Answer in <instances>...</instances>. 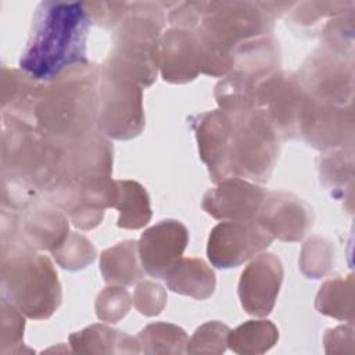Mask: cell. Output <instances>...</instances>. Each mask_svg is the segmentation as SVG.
<instances>
[{
    "mask_svg": "<svg viewBox=\"0 0 355 355\" xmlns=\"http://www.w3.org/2000/svg\"><path fill=\"white\" fill-rule=\"evenodd\" d=\"M64 147L65 176L62 182L71 180L82 186L92 180L111 178L114 148L108 137L98 129L82 139L64 143Z\"/></svg>",
    "mask_w": 355,
    "mask_h": 355,
    "instance_id": "e0dca14e",
    "label": "cell"
},
{
    "mask_svg": "<svg viewBox=\"0 0 355 355\" xmlns=\"http://www.w3.org/2000/svg\"><path fill=\"white\" fill-rule=\"evenodd\" d=\"M43 82H37L21 69L1 68V111L33 123L35 107ZM35 125V123H33Z\"/></svg>",
    "mask_w": 355,
    "mask_h": 355,
    "instance_id": "7402d4cb",
    "label": "cell"
},
{
    "mask_svg": "<svg viewBox=\"0 0 355 355\" xmlns=\"http://www.w3.org/2000/svg\"><path fill=\"white\" fill-rule=\"evenodd\" d=\"M132 306V297L125 286L110 284L96 298V316L101 322L116 323L126 316Z\"/></svg>",
    "mask_w": 355,
    "mask_h": 355,
    "instance_id": "8d00e7d4",
    "label": "cell"
},
{
    "mask_svg": "<svg viewBox=\"0 0 355 355\" xmlns=\"http://www.w3.org/2000/svg\"><path fill=\"white\" fill-rule=\"evenodd\" d=\"M355 7L354 1H302L287 12V24L304 33H320L329 19Z\"/></svg>",
    "mask_w": 355,
    "mask_h": 355,
    "instance_id": "1f68e13d",
    "label": "cell"
},
{
    "mask_svg": "<svg viewBox=\"0 0 355 355\" xmlns=\"http://www.w3.org/2000/svg\"><path fill=\"white\" fill-rule=\"evenodd\" d=\"M230 329L218 320L201 324L187 343V354H223L227 348Z\"/></svg>",
    "mask_w": 355,
    "mask_h": 355,
    "instance_id": "74e56055",
    "label": "cell"
},
{
    "mask_svg": "<svg viewBox=\"0 0 355 355\" xmlns=\"http://www.w3.org/2000/svg\"><path fill=\"white\" fill-rule=\"evenodd\" d=\"M133 305L144 316H157L166 305V291L159 283L143 280L135 290Z\"/></svg>",
    "mask_w": 355,
    "mask_h": 355,
    "instance_id": "f35d334b",
    "label": "cell"
},
{
    "mask_svg": "<svg viewBox=\"0 0 355 355\" xmlns=\"http://www.w3.org/2000/svg\"><path fill=\"white\" fill-rule=\"evenodd\" d=\"M283 263L273 252L257 255L241 272L239 298L243 309L252 316H268L276 304L283 282Z\"/></svg>",
    "mask_w": 355,
    "mask_h": 355,
    "instance_id": "7c38bea8",
    "label": "cell"
},
{
    "mask_svg": "<svg viewBox=\"0 0 355 355\" xmlns=\"http://www.w3.org/2000/svg\"><path fill=\"white\" fill-rule=\"evenodd\" d=\"M92 21L83 1L46 0L37 4L19 68L37 82H51L86 64Z\"/></svg>",
    "mask_w": 355,
    "mask_h": 355,
    "instance_id": "6da1fadb",
    "label": "cell"
},
{
    "mask_svg": "<svg viewBox=\"0 0 355 355\" xmlns=\"http://www.w3.org/2000/svg\"><path fill=\"white\" fill-rule=\"evenodd\" d=\"M189 243L187 227L176 219H164L146 229L137 241L139 258L146 273L164 279L182 258Z\"/></svg>",
    "mask_w": 355,
    "mask_h": 355,
    "instance_id": "9a60e30c",
    "label": "cell"
},
{
    "mask_svg": "<svg viewBox=\"0 0 355 355\" xmlns=\"http://www.w3.org/2000/svg\"><path fill=\"white\" fill-rule=\"evenodd\" d=\"M207 1H183L176 3L168 14L172 28L196 29L204 15Z\"/></svg>",
    "mask_w": 355,
    "mask_h": 355,
    "instance_id": "60d3db41",
    "label": "cell"
},
{
    "mask_svg": "<svg viewBox=\"0 0 355 355\" xmlns=\"http://www.w3.org/2000/svg\"><path fill=\"white\" fill-rule=\"evenodd\" d=\"M144 126L143 89L130 80L100 73L97 129L108 139L130 140Z\"/></svg>",
    "mask_w": 355,
    "mask_h": 355,
    "instance_id": "52a82bcc",
    "label": "cell"
},
{
    "mask_svg": "<svg viewBox=\"0 0 355 355\" xmlns=\"http://www.w3.org/2000/svg\"><path fill=\"white\" fill-rule=\"evenodd\" d=\"M300 137L324 153L336 148H354V105H333L306 97Z\"/></svg>",
    "mask_w": 355,
    "mask_h": 355,
    "instance_id": "8fae6325",
    "label": "cell"
},
{
    "mask_svg": "<svg viewBox=\"0 0 355 355\" xmlns=\"http://www.w3.org/2000/svg\"><path fill=\"white\" fill-rule=\"evenodd\" d=\"M1 300L33 320L49 319L61 305V284L51 261L21 236L1 241Z\"/></svg>",
    "mask_w": 355,
    "mask_h": 355,
    "instance_id": "277c9868",
    "label": "cell"
},
{
    "mask_svg": "<svg viewBox=\"0 0 355 355\" xmlns=\"http://www.w3.org/2000/svg\"><path fill=\"white\" fill-rule=\"evenodd\" d=\"M51 255L58 266L75 272L89 266L96 259L97 251L87 237L69 232L68 237L51 251Z\"/></svg>",
    "mask_w": 355,
    "mask_h": 355,
    "instance_id": "d590c367",
    "label": "cell"
},
{
    "mask_svg": "<svg viewBox=\"0 0 355 355\" xmlns=\"http://www.w3.org/2000/svg\"><path fill=\"white\" fill-rule=\"evenodd\" d=\"M272 241L257 219L223 220L209 233L207 255L215 268L230 269L261 254Z\"/></svg>",
    "mask_w": 355,
    "mask_h": 355,
    "instance_id": "30bf717a",
    "label": "cell"
},
{
    "mask_svg": "<svg viewBox=\"0 0 355 355\" xmlns=\"http://www.w3.org/2000/svg\"><path fill=\"white\" fill-rule=\"evenodd\" d=\"M273 24L261 1H207L193 29L201 49V73L226 76L233 69L234 49L245 40L270 35Z\"/></svg>",
    "mask_w": 355,
    "mask_h": 355,
    "instance_id": "3957f363",
    "label": "cell"
},
{
    "mask_svg": "<svg viewBox=\"0 0 355 355\" xmlns=\"http://www.w3.org/2000/svg\"><path fill=\"white\" fill-rule=\"evenodd\" d=\"M69 347L75 354H139L136 337L107 324H90L69 336Z\"/></svg>",
    "mask_w": 355,
    "mask_h": 355,
    "instance_id": "603a6c76",
    "label": "cell"
},
{
    "mask_svg": "<svg viewBox=\"0 0 355 355\" xmlns=\"http://www.w3.org/2000/svg\"><path fill=\"white\" fill-rule=\"evenodd\" d=\"M306 97L297 73L279 69L258 85L257 110L265 115L280 140L298 139Z\"/></svg>",
    "mask_w": 355,
    "mask_h": 355,
    "instance_id": "9c48e42d",
    "label": "cell"
},
{
    "mask_svg": "<svg viewBox=\"0 0 355 355\" xmlns=\"http://www.w3.org/2000/svg\"><path fill=\"white\" fill-rule=\"evenodd\" d=\"M69 234L67 215L57 205L37 200L22 212L19 236L36 251H53Z\"/></svg>",
    "mask_w": 355,
    "mask_h": 355,
    "instance_id": "ffe728a7",
    "label": "cell"
},
{
    "mask_svg": "<svg viewBox=\"0 0 355 355\" xmlns=\"http://www.w3.org/2000/svg\"><path fill=\"white\" fill-rule=\"evenodd\" d=\"M25 315L12 304L1 300L0 304V354H24L33 352V349L24 345Z\"/></svg>",
    "mask_w": 355,
    "mask_h": 355,
    "instance_id": "e575fe53",
    "label": "cell"
},
{
    "mask_svg": "<svg viewBox=\"0 0 355 355\" xmlns=\"http://www.w3.org/2000/svg\"><path fill=\"white\" fill-rule=\"evenodd\" d=\"M190 125L196 135L200 158L208 169L209 179L216 184L227 178H232V118L218 108L194 115L190 118Z\"/></svg>",
    "mask_w": 355,
    "mask_h": 355,
    "instance_id": "4fadbf2b",
    "label": "cell"
},
{
    "mask_svg": "<svg viewBox=\"0 0 355 355\" xmlns=\"http://www.w3.org/2000/svg\"><path fill=\"white\" fill-rule=\"evenodd\" d=\"M136 338L143 354H184L189 343L182 327L165 322L147 324Z\"/></svg>",
    "mask_w": 355,
    "mask_h": 355,
    "instance_id": "d6a6232c",
    "label": "cell"
},
{
    "mask_svg": "<svg viewBox=\"0 0 355 355\" xmlns=\"http://www.w3.org/2000/svg\"><path fill=\"white\" fill-rule=\"evenodd\" d=\"M320 183L333 196H344L352 190L354 179V148H336L324 151L316 159Z\"/></svg>",
    "mask_w": 355,
    "mask_h": 355,
    "instance_id": "f546056e",
    "label": "cell"
},
{
    "mask_svg": "<svg viewBox=\"0 0 355 355\" xmlns=\"http://www.w3.org/2000/svg\"><path fill=\"white\" fill-rule=\"evenodd\" d=\"M232 118L230 172L232 178L266 183L279 158L280 139L259 110Z\"/></svg>",
    "mask_w": 355,
    "mask_h": 355,
    "instance_id": "8992f818",
    "label": "cell"
},
{
    "mask_svg": "<svg viewBox=\"0 0 355 355\" xmlns=\"http://www.w3.org/2000/svg\"><path fill=\"white\" fill-rule=\"evenodd\" d=\"M280 49L272 35L243 42L234 49L233 69L261 83L279 71Z\"/></svg>",
    "mask_w": 355,
    "mask_h": 355,
    "instance_id": "44dd1931",
    "label": "cell"
},
{
    "mask_svg": "<svg viewBox=\"0 0 355 355\" xmlns=\"http://www.w3.org/2000/svg\"><path fill=\"white\" fill-rule=\"evenodd\" d=\"M297 76L312 98L333 105H352L354 55L322 44L305 58Z\"/></svg>",
    "mask_w": 355,
    "mask_h": 355,
    "instance_id": "ba28073f",
    "label": "cell"
},
{
    "mask_svg": "<svg viewBox=\"0 0 355 355\" xmlns=\"http://www.w3.org/2000/svg\"><path fill=\"white\" fill-rule=\"evenodd\" d=\"M118 197L114 208L119 211L118 227L140 229L151 219V205L147 190L135 180H116Z\"/></svg>",
    "mask_w": 355,
    "mask_h": 355,
    "instance_id": "f1b7e54d",
    "label": "cell"
},
{
    "mask_svg": "<svg viewBox=\"0 0 355 355\" xmlns=\"http://www.w3.org/2000/svg\"><path fill=\"white\" fill-rule=\"evenodd\" d=\"M90 21L101 28H116L125 17L129 4L126 1H83Z\"/></svg>",
    "mask_w": 355,
    "mask_h": 355,
    "instance_id": "ab89813d",
    "label": "cell"
},
{
    "mask_svg": "<svg viewBox=\"0 0 355 355\" xmlns=\"http://www.w3.org/2000/svg\"><path fill=\"white\" fill-rule=\"evenodd\" d=\"M279 340V330L270 320H248L229 331L227 348L240 355H259Z\"/></svg>",
    "mask_w": 355,
    "mask_h": 355,
    "instance_id": "4dcf8cb0",
    "label": "cell"
},
{
    "mask_svg": "<svg viewBox=\"0 0 355 355\" xmlns=\"http://www.w3.org/2000/svg\"><path fill=\"white\" fill-rule=\"evenodd\" d=\"M255 219L273 239L295 243L311 230L313 212L308 202L293 193L270 191Z\"/></svg>",
    "mask_w": 355,
    "mask_h": 355,
    "instance_id": "5bb4252c",
    "label": "cell"
},
{
    "mask_svg": "<svg viewBox=\"0 0 355 355\" xmlns=\"http://www.w3.org/2000/svg\"><path fill=\"white\" fill-rule=\"evenodd\" d=\"M100 272L108 284L132 286L144 277L146 270L139 258L135 240L121 241L100 255Z\"/></svg>",
    "mask_w": 355,
    "mask_h": 355,
    "instance_id": "484cf974",
    "label": "cell"
},
{
    "mask_svg": "<svg viewBox=\"0 0 355 355\" xmlns=\"http://www.w3.org/2000/svg\"><path fill=\"white\" fill-rule=\"evenodd\" d=\"M100 67L87 61L43 83L33 123L50 139L71 143L97 129Z\"/></svg>",
    "mask_w": 355,
    "mask_h": 355,
    "instance_id": "7a4b0ae2",
    "label": "cell"
},
{
    "mask_svg": "<svg viewBox=\"0 0 355 355\" xmlns=\"http://www.w3.org/2000/svg\"><path fill=\"white\" fill-rule=\"evenodd\" d=\"M158 71L168 83L183 85L201 73V49L193 29L169 28L158 42Z\"/></svg>",
    "mask_w": 355,
    "mask_h": 355,
    "instance_id": "ac0fdd59",
    "label": "cell"
},
{
    "mask_svg": "<svg viewBox=\"0 0 355 355\" xmlns=\"http://www.w3.org/2000/svg\"><path fill=\"white\" fill-rule=\"evenodd\" d=\"M157 50L158 43L112 39V49L100 65V73L130 80L141 89L150 87L158 73Z\"/></svg>",
    "mask_w": 355,
    "mask_h": 355,
    "instance_id": "d6986e66",
    "label": "cell"
},
{
    "mask_svg": "<svg viewBox=\"0 0 355 355\" xmlns=\"http://www.w3.org/2000/svg\"><path fill=\"white\" fill-rule=\"evenodd\" d=\"M165 12L159 3L135 1L114 29L112 39H129L158 43L165 26Z\"/></svg>",
    "mask_w": 355,
    "mask_h": 355,
    "instance_id": "cb8c5ba5",
    "label": "cell"
},
{
    "mask_svg": "<svg viewBox=\"0 0 355 355\" xmlns=\"http://www.w3.org/2000/svg\"><path fill=\"white\" fill-rule=\"evenodd\" d=\"M268 191L257 183L243 178H227L204 197L202 209L219 220H250L255 219Z\"/></svg>",
    "mask_w": 355,
    "mask_h": 355,
    "instance_id": "2e32d148",
    "label": "cell"
},
{
    "mask_svg": "<svg viewBox=\"0 0 355 355\" xmlns=\"http://www.w3.org/2000/svg\"><path fill=\"white\" fill-rule=\"evenodd\" d=\"M64 154V143L31 122L3 114L1 175L19 179L44 197L65 176Z\"/></svg>",
    "mask_w": 355,
    "mask_h": 355,
    "instance_id": "5b68a950",
    "label": "cell"
},
{
    "mask_svg": "<svg viewBox=\"0 0 355 355\" xmlns=\"http://www.w3.org/2000/svg\"><path fill=\"white\" fill-rule=\"evenodd\" d=\"M258 82L232 69L220 79L214 90L219 110L227 115H241L257 108Z\"/></svg>",
    "mask_w": 355,
    "mask_h": 355,
    "instance_id": "4316f807",
    "label": "cell"
},
{
    "mask_svg": "<svg viewBox=\"0 0 355 355\" xmlns=\"http://www.w3.org/2000/svg\"><path fill=\"white\" fill-rule=\"evenodd\" d=\"M319 313L354 323V275L327 279L315 298Z\"/></svg>",
    "mask_w": 355,
    "mask_h": 355,
    "instance_id": "83f0119b",
    "label": "cell"
},
{
    "mask_svg": "<svg viewBox=\"0 0 355 355\" xmlns=\"http://www.w3.org/2000/svg\"><path fill=\"white\" fill-rule=\"evenodd\" d=\"M173 293L196 300L209 298L216 287L214 270L201 258H180L164 277Z\"/></svg>",
    "mask_w": 355,
    "mask_h": 355,
    "instance_id": "d4e9b609",
    "label": "cell"
},
{
    "mask_svg": "<svg viewBox=\"0 0 355 355\" xmlns=\"http://www.w3.org/2000/svg\"><path fill=\"white\" fill-rule=\"evenodd\" d=\"M323 344L326 354H354L352 323L326 330Z\"/></svg>",
    "mask_w": 355,
    "mask_h": 355,
    "instance_id": "b9f144b4",
    "label": "cell"
},
{
    "mask_svg": "<svg viewBox=\"0 0 355 355\" xmlns=\"http://www.w3.org/2000/svg\"><path fill=\"white\" fill-rule=\"evenodd\" d=\"M334 243L320 234L309 237L301 248L300 269L306 279H322L334 263Z\"/></svg>",
    "mask_w": 355,
    "mask_h": 355,
    "instance_id": "836d02e7",
    "label": "cell"
}]
</instances>
